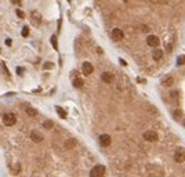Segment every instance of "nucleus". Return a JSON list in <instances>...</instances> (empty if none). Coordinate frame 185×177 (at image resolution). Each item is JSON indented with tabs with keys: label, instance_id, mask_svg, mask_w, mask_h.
Segmentation results:
<instances>
[{
	"label": "nucleus",
	"instance_id": "25",
	"mask_svg": "<svg viewBox=\"0 0 185 177\" xmlns=\"http://www.w3.org/2000/svg\"><path fill=\"white\" fill-rule=\"evenodd\" d=\"M17 15H18L20 18H24V17H25V14H24V11H21V10H17Z\"/></svg>",
	"mask_w": 185,
	"mask_h": 177
},
{
	"label": "nucleus",
	"instance_id": "9",
	"mask_svg": "<svg viewBox=\"0 0 185 177\" xmlns=\"http://www.w3.org/2000/svg\"><path fill=\"white\" fill-rule=\"evenodd\" d=\"M93 69H94V68H93V65L90 64V62H84L82 66V71L86 76H89L90 73H93Z\"/></svg>",
	"mask_w": 185,
	"mask_h": 177
},
{
	"label": "nucleus",
	"instance_id": "28",
	"mask_svg": "<svg viewBox=\"0 0 185 177\" xmlns=\"http://www.w3.org/2000/svg\"><path fill=\"white\" fill-rule=\"evenodd\" d=\"M22 72H24V71H22V69H21L20 66H18V68H17V73H18V75H21V73H22Z\"/></svg>",
	"mask_w": 185,
	"mask_h": 177
},
{
	"label": "nucleus",
	"instance_id": "5",
	"mask_svg": "<svg viewBox=\"0 0 185 177\" xmlns=\"http://www.w3.org/2000/svg\"><path fill=\"white\" fill-rule=\"evenodd\" d=\"M146 43L151 46V47H158L159 44H160V40H159L158 36L155 35H149L148 37H146Z\"/></svg>",
	"mask_w": 185,
	"mask_h": 177
},
{
	"label": "nucleus",
	"instance_id": "1",
	"mask_svg": "<svg viewBox=\"0 0 185 177\" xmlns=\"http://www.w3.org/2000/svg\"><path fill=\"white\" fill-rule=\"evenodd\" d=\"M3 123H4L6 126H14V125L17 123V116L11 112L4 113V115H3Z\"/></svg>",
	"mask_w": 185,
	"mask_h": 177
},
{
	"label": "nucleus",
	"instance_id": "6",
	"mask_svg": "<svg viewBox=\"0 0 185 177\" xmlns=\"http://www.w3.org/2000/svg\"><path fill=\"white\" fill-rule=\"evenodd\" d=\"M174 159H176V162L177 163H182L185 161V151H182V149H177L176 154H174Z\"/></svg>",
	"mask_w": 185,
	"mask_h": 177
},
{
	"label": "nucleus",
	"instance_id": "21",
	"mask_svg": "<svg viewBox=\"0 0 185 177\" xmlns=\"http://www.w3.org/2000/svg\"><path fill=\"white\" fill-rule=\"evenodd\" d=\"M21 35L24 36V37H26V36L29 35V28H28V26H24V28H22V32H21Z\"/></svg>",
	"mask_w": 185,
	"mask_h": 177
},
{
	"label": "nucleus",
	"instance_id": "14",
	"mask_svg": "<svg viewBox=\"0 0 185 177\" xmlns=\"http://www.w3.org/2000/svg\"><path fill=\"white\" fill-rule=\"evenodd\" d=\"M75 145H76V140H75V138H69V140H66V141H65V148H66V149H72Z\"/></svg>",
	"mask_w": 185,
	"mask_h": 177
},
{
	"label": "nucleus",
	"instance_id": "3",
	"mask_svg": "<svg viewBox=\"0 0 185 177\" xmlns=\"http://www.w3.org/2000/svg\"><path fill=\"white\" fill-rule=\"evenodd\" d=\"M123 31L119 28H115L113 31H112V33H110V37H112V40H115V42H119V40H122L123 39Z\"/></svg>",
	"mask_w": 185,
	"mask_h": 177
},
{
	"label": "nucleus",
	"instance_id": "22",
	"mask_svg": "<svg viewBox=\"0 0 185 177\" xmlns=\"http://www.w3.org/2000/svg\"><path fill=\"white\" fill-rule=\"evenodd\" d=\"M1 69H3V72L6 73V76H10V72H8V69H7V66L4 62H1Z\"/></svg>",
	"mask_w": 185,
	"mask_h": 177
},
{
	"label": "nucleus",
	"instance_id": "29",
	"mask_svg": "<svg viewBox=\"0 0 185 177\" xmlns=\"http://www.w3.org/2000/svg\"><path fill=\"white\" fill-rule=\"evenodd\" d=\"M14 4H21V0H11Z\"/></svg>",
	"mask_w": 185,
	"mask_h": 177
},
{
	"label": "nucleus",
	"instance_id": "11",
	"mask_svg": "<svg viewBox=\"0 0 185 177\" xmlns=\"http://www.w3.org/2000/svg\"><path fill=\"white\" fill-rule=\"evenodd\" d=\"M30 138L33 140V142H41L43 141V136L39 132H32L30 133Z\"/></svg>",
	"mask_w": 185,
	"mask_h": 177
},
{
	"label": "nucleus",
	"instance_id": "10",
	"mask_svg": "<svg viewBox=\"0 0 185 177\" xmlns=\"http://www.w3.org/2000/svg\"><path fill=\"white\" fill-rule=\"evenodd\" d=\"M113 75L110 73V72H104L102 75H101V79H102V82H105V83H112L113 82Z\"/></svg>",
	"mask_w": 185,
	"mask_h": 177
},
{
	"label": "nucleus",
	"instance_id": "2",
	"mask_svg": "<svg viewBox=\"0 0 185 177\" xmlns=\"http://www.w3.org/2000/svg\"><path fill=\"white\" fill-rule=\"evenodd\" d=\"M105 166H102V165H97V166H94L93 169H91V172H90V176L91 177H101L105 174Z\"/></svg>",
	"mask_w": 185,
	"mask_h": 177
},
{
	"label": "nucleus",
	"instance_id": "13",
	"mask_svg": "<svg viewBox=\"0 0 185 177\" xmlns=\"http://www.w3.org/2000/svg\"><path fill=\"white\" fill-rule=\"evenodd\" d=\"M72 85H73V87H76V89H82L84 83H83L82 78H75L73 79V82H72Z\"/></svg>",
	"mask_w": 185,
	"mask_h": 177
},
{
	"label": "nucleus",
	"instance_id": "16",
	"mask_svg": "<svg viewBox=\"0 0 185 177\" xmlns=\"http://www.w3.org/2000/svg\"><path fill=\"white\" fill-rule=\"evenodd\" d=\"M20 170H21V163H15V165H14V168L11 169V173H13V174H18V173H20Z\"/></svg>",
	"mask_w": 185,
	"mask_h": 177
},
{
	"label": "nucleus",
	"instance_id": "24",
	"mask_svg": "<svg viewBox=\"0 0 185 177\" xmlns=\"http://www.w3.org/2000/svg\"><path fill=\"white\" fill-rule=\"evenodd\" d=\"M171 85H173V78L170 76V78H167V79H166L165 86H171Z\"/></svg>",
	"mask_w": 185,
	"mask_h": 177
},
{
	"label": "nucleus",
	"instance_id": "20",
	"mask_svg": "<svg viewBox=\"0 0 185 177\" xmlns=\"http://www.w3.org/2000/svg\"><path fill=\"white\" fill-rule=\"evenodd\" d=\"M51 44L55 50H58V44H57V37L55 36H51Z\"/></svg>",
	"mask_w": 185,
	"mask_h": 177
},
{
	"label": "nucleus",
	"instance_id": "27",
	"mask_svg": "<svg viewBox=\"0 0 185 177\" xmlns=\"http://www.w3.org/2000/svg\"><path fill=\"white\" fill-rule=\"evenodd\" d=\"M119 62H120V65H123V66H126V61H124V60H119Z\"/></svg>",
	"mask_w": 185,
	"mask_h": 177
},
{
	"label": "nucleus",
	"instance_id": "17",
	"mask_svg": "<svg viewBox=\"0 0 185 177\" xmlns=\"http://www.w3.org/2000/svg\"><path fill=\"white\" fill-rule=\"evenodd\" d=\"M26 113L29 115V116H36V115H37V111H36L35 108H30V106H29V108L26 109Z\"/></svg>",
	"mask_w": 185,
	"mask_h": 177
},
{
	"label": "nucleus",
	"instance_id": "19",
	"mask_svg": "<svg viewBox=\"0 0 185 177\" xmlns=\"http://www.w3.org/2000/svg\"><path fill=\"white\" fill-rule=\"evenodd\" d=\"M177 64H178L180 66L185 64V56H180V57H178V60H177Z\"/></svg>",
	"mask_w": 185,
	"mask_h": 177
},
{
	"label": "nucleus",
	"instance_id": "30",
	"mask_svg": "<svg viewBox=\"0 0 185 177\" xmlns=\"http://www.w3.org/2000/svg\"><path fill=\"white\" fill-rule=\"evenodd\" d=\"M184 123H185V122H184Z\"/></svg>",
	"mask_w": 185,
	"mask_h": 177
},
{
	"label": "nucleus",
	"instance_id": "8",
	"mask_svg": "<svg viewBox=\"0 0 185 177\" xmlns=\"http://www.w3.org/2000/svg\"><path fill=\"white\" fill-rule=\"evenodd\" d=\"M100 142H101L102 147H109L112 140H110V137L108 134H101L100 136Z\"/></svg>",
	"mask_w": 185,
	"mask_h": 177
},
{
	"label": "nucleus",
	"instance_id": "12",
	"mask_svg": "<svg viewBox=\"0 0 185 177\" xmlns=\"http://www.w3.org/2000/svg\"><path fill=\"white\" fill-rule=\"evenodd\" d=\"M152 56H153V60H155V61H162V60H163V51H162V50H155Z\"/></svg>",
	"mask_w": 185,
	"mask_h": 177
},
{
	"label": "nucleus",
	"instance_id": "23",
	"mask_svg": "<svg viewBox=\"0 0 185 177\" xmlns=\"http://www.w3.org/2000/svg\"><path fill=\"white\" fill-rule=\"evenodd\" d=\"M43 66H44V69H51V68L54 66V64H53V62H44Z\"/></svg>",
	"mask_w": 185,
	"mask_h": 177
},
{
	"label": "nucleus",
	"instance_id": "18",
	"mask_svg": "<svg viewBox=\"0 0 185 177\" xmlns=\"http://www.w3.org/2000/svg\"><path fill=\"white\" fill-rule=\"evenodd\" d=\"M43 126H44V129H53L54 123H53L51 121H46L44 123H43Z\"/></svg>",
	"mask_w": 185,
	"mask_h": 177
},
{
	"label": "nucleus",
	"instance_id": "26",
	"mask_svg": "<svg viewBox=\"0 0 185 177\" xmlns=\"http://www.w3.org/2000/svg\"><path fill=\"white\" fill-rule=\"evenodd\" d=\"M6 44H7V46H11V44H13L11 39H6Z\"/></svg>",
	"mask_w": 185,
	"mask_h": 177
},
{
	"label": "nucleus",
	"instance_id": "7",
	"mask_svg": "<svg viewBox=\"0 0 185 177\" xmlns=\"http://www.w3.org/2000/svg\"><path fill=\"white\" fill-rule=\"evenodd\" d=\"M30 20H32V22H33L35 25H40L41 14L39 11H32V13H30Z\"/></svg>",
	"mask_w": 185,
	"mask_h": 177
},
{
	"label": "nucleus",
	"instance_id": "15",
	"mask_svg": "<svg viewBox=\"0 0 185 177\" xmlns=\"http://www.w3.org/2000/svg\"><path fill=\"white\" fill-rule=\"evenodd\" d=\"M55 109H57V113L60 115V118H61V119H66V112L62 109L61 106H57Z\"/></svg>",
	"mask_w": 185,
	"mask_h": 177
},
{
	"label": "nucleus",
	"instance_id": "4",
	"mask_svg": "<svg viewBox=\"0 0 185 177\" xmlns=\"http://www.w3.org/2000/svg\"><path fill=\"white\" fill-rule=\"evenodd\" d=\"M144 138L146 141H156L158 140V133L153 130H146L144 133Z\"/></svg>",
	"mask_w": 185,
	"mask_h": 177
}]
</instances>
